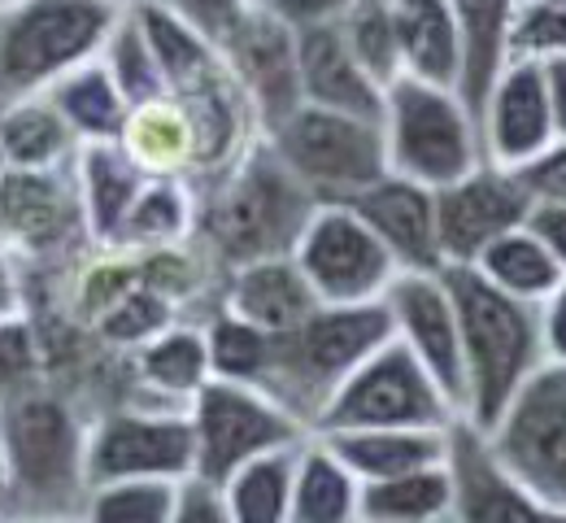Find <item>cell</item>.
I'll return each instance as SVG.
<instances>
[{
  "label": "cell",
  "instance_id": "6da1fadb",
  "mask_svg": "<svg viewBox=\"0 0 566 523\" xmlns=\"http://www.w3.org/2000/svg\"><path fill=\"white\" fill-rule=\"evenodd\" d=\"M87 406L44 375L0 406V475L9 523L74 520L87 493Z\"/></svg>",
  "mask_w": 566,
  "mask_h": 523
},
{
  "label": "cell",
  "instance_id": "9c48e42d",
  "mask_svg": "<svg viewBox=\"0 0 566 523\" xmlns=\"http://www.w3.org/2000/svg\"><path fill=\"white\" fill-rule=\"evenodd\" d=\"M192 423L179 406L123 397L87 419V484L109 480H192Z\"/></svg>",
  "mask_w": 566,
  "mask_h": 523
},
{
  "label": "cell",
  "instance_id": "cb8c5ba5",
  "mask_svg": "<svg viewBox=\"0 0 566 523\" xmlns=\"http://www.w3.org/2000/svg\"><path fill=\"white\" fill-rule=\"evenodd\" d=\"M71 179L78 192L83 227H87V244H118V231L127 223L148 175L114 140V145H78Z\"/></svg>",
  "mask_w": 566,
  "mask_h": 523
},
{
  "label": "cell",
  "instance_id": "11a10c76",
  "mask_svg": "<svg viewBox=\"0 0 566 523\" xmlns=\"http://www.w3.org/2000/svg\"><path fill=\"white\" fill-rule=\"evenodd\" d=\"M0 179H4V161H0Z\"/></svg>",
  "mask_w": 566,
  "mask_h": 523
},
{
  "label": "cell",
  "instance_id": "44dd1931",
  "mask_svg": "<svg viewBox=\"0 0 566 523\" xmlns=\"http://www.w3.org/2000/svg\"><path fill=\"white\" fill-rule=\"evenodd\" d=\"M123 372H127V397L188 410V401L210 384L201 318H179L153 341H144L140 349L123 354Z\"/></svg>",
  "mask_w": 566,
  "mask_h": 523
},
{
  "label": "cell",
  "instance_id": "f5cc1de1",
  "mask_svg": "<svg viewBox=\"0 0 566 523\" xmlns=\"http://www.w3.org/2000/svg\"><path fill=\"white\" fill-rule=\"evenodd\" d=\"M9 4H18V0H0V9H9Z\"/></svg>",
  "mask_w": 566,
  "mask_h": 523
},
{
  "label": "cell",
  "instance_id": "83f0119b",
  "mask_svg": "<svg viewBox=\"0 0 566 523\" xmlns=\"http://www.w3.org/2000/svg\"><path fill=\"white\" fill-rule=\"evenodd\" d=\"M44 101L57 109L74 145H114L123 136V123L132 109L127 96L118 92V83L101 66V57H92V62L74 66L71 75L57 79L44 92Z\"/></svg>",
  "mask_w": 566,
  "mask_h": 523
},
{
  "label": "cell",
  "instance_id": "1f68e13d",
  "mask_svg": "<svg viewBox=\"0 0 566 523\" xmlns=\"http://www.w3.org/2000/svg\"><path fill=\"white\" fill-rule=\"evenodd\" d=\"M471 271H480L496 293L532 301V305H541V301L549 297L566 280L563 271H558V262L549 258V249H545L527 227H514V231H505L501 240H493V244L475 258Z\"/></svg>",
  "mask_w": 566,
  "mask_h": 523
},
{
  "label": "cell",
  "instance_id": "e0dca14e",
  "mask_svg": "<svg viewBox=\"0 0 566 523\" xmlns=\"http://www.w3.org/2000/svg\"><path fill=\"white\" fill-rule=\"evenodd\" d=\"M444 475L453 523H554V511L496 462L484 432L467 419H453L444 432Z\"/></svg>",
  "mask_w": 566,
  "mask_h": 523
},
{
  "label": "cell",
  "instance_id": "e575fe53",
  "mask_svg": "<svg viewBox=\"0 0 566 523\" xmlns=\"http://www.w3.org/2000/svg\"><path fill=\"white\" fill-rule=\"evenodd\" d=\"M292 458L296 449H280L266 458H253L249 467L231 471L218 484V498L231 523H287L292 502Z\"/></svg>",
  "mask_w": 566,
  "mask_h": 523
},
{
  "label": "cell",
  "instance_id": "d6986e66",
  "mask_svg": "<svg viewBox=\"0 0 566 523\" xmlns=\"http://www.w3.org/2000/svg\"><path fill=\"white\" fill-rule=\"evenodd\" d=\"M345 206L375 231V240L388 249V258L397 262L401 275L444 271L440 240H436V192L431 188L388 170L384 179L361 188Z\"/></svg>",
  "mask_w": 566,
  "mask_h": 523
},
{
  "label": "cell",
  "instance_id": "d4e9b609",
  "mask_svg": "<svg viewBox=\"0 0 566 523\" xmlns=\"http://www.w3.org/2000/svg\"><path fill=\"white\" fill-rule=\"evenodd\" d=\"M401 75L458 87L462 83V31L449 0H392Z\"/></svg>",
  "mask_w": 566,
  "mask_h": 523
},
{
  "label": "cell",
  "instance_id": "f35d334b",
  "mask_svg": "<svg viewBox=\"0 0 566 523\" xmlns=\"http://www.w3.org/2000/svg\"><path fill=\"white\" fill-rule=\"evenodd\" d=\"M566 53V0H518L510 40H505V62L527 57V62H549Z\"/></svg>",
  "mask_w": 566,
  "mask_h": 523
},
{
  "label": "cell",
  "instance_id": "7bdbcfd3",
  "mask_svg": "<svg viewBox=\"0 0 566 523\" xmlns=\"http://www.w3.org/2000/svg\"><path fill=\"white\" fill-rule=\"evenodd\" d=\"M170 523H231L227 520V506L218 498V489L206 480H184L179 484V498H175V515Z\"/></svg>",
  "mask_w": 566,
  "mask_h": 523
},
{
  "label": "cell",
  "instance_id": "836d02e7",
  "mask_svg": "<svg viewBox=\"0 0 566 523\" xmlns=\"http://www.w3.org/2000/svg\"><path fill=\"white\" fill-rule=\"evenodd\" d=\"M370 523H444L449 520V475L444 462L406 471L392 480L361 484V515Z\"/></svg>",
  "mask_w": 566,
  "mask_h": 523
},
{
  "label": "cell",
  "instance_id": "8d00e7d4",
  "mask_svg": "<svg viewBox=\"0 0 566 523\" xmlns=\"http://www.w3.org/2000/svg\"><path fill=\"white\" fill-rule=\"evenodd\" d=\"M349 53L366 66V75L379 87L401 79V53H397V27H392V0H354L336 18Z\"/></svg>",
  "mask_w": 566,
  "mask_h": 523
},
{
  "label": "cell",
  "instance_id": "db71d44e",
  "mask_svg": "<svg viewBox=\"0 0 566 523\" xmlns=\"http://www.w3.org/2000/svg\"><path fill=\"white\" fill-rule=\"evenodd\" d=\"M554 523H566V515H554Z\"/></svg>",
  "mask_w": 566,
  "mask_h": 523
},
{
  "label": "cell",
  "instance_id": "ab89813d",
  "mask_svg": "<svg viewBox=\"0 0 566 523\" xmlns=\"http://www.w3.org/2000/svg\"><path fill=\"white\" fill-rule=\"evenodd\" d=\"M44 375H49V363H44V341H40L35 323L27 314L4 318L0 323V406L13 401L22 388H31Z\"/></svg>",
  "mask_w": 566,
  "mask_h": 523
},
{
  "label": "cell",
  "instance_id": "7a4b0ae2",
  "mask_svg": "<svg viewBox=\"0 0 566 523\" xmlns=\"http://www.w3.org/2000/svg\"><path fill=\"white\" fill-rule=\"evenodd\" d=\"M197 188V231L192 244L218 275L287 258L301 227L314 215V197L283 170L266 140H253L231 166L192 184Z\"/></svg>",
  "mask_w": 566,
  "mask_h": 523
},
{
  "label": "cell",
  "instance_id": "ee69618b",
  "mask_svg": "<svg viewBox=\"0 0 566 523\" xmlns=\"http://www.w3.org/2000/svg\"><path fill=\"white\" fill-rule=\"evenodd\" d=\"M354 0H258V9L275 13L287 27H318V22H336Z\"/></svg>",
  "mask_w": 566,
  "mask_h": 523
},
{
  "label": "cell",
  "instance_id": "4dcf8cb0",
  "mask_svg": "<svg viewBox=\"0 0 566 523\" xmlns=\"http://www.w3.org/2000/svg\"><path fill=\"white\" fill-rule=\"evenodd\" d=\"M197 231V188L188 179H144L140 197L118 231V244L132 253H161L192 244Z\"/></svg>",
  "mask_w": 566,
  "mask_h": 523
},
{
  "label": "cell",
  "instance_id": "74e56055",
  "mask_svg": "<svg viewBox=\"0 0 566 523\" xmlns=\"http://www.w3.org/2000/svg\"><path fill=\"white\" fill-rule=\"evenodd\" d=\"M101 66L109 71V79L118 83V92L127 96V105H140V101H153L166 92L161 83V71L153 62V49L144 40L136 13H118L105 49H101Z\"/></svg>",
  "mask_w": 566,
  "mask_h": 523
},
{
  "label": "cell",
  "instance_id": "f1b7e54d",
  "mask_svg": "<svg viewBox=\"0 0 566 523\" xmlns=\"http://www.w3.org/2000/svg\"><path fill=\"white\" fill-rule=\"evenodd\" d=\"M74 136L44 96L0 101V161L4 170H62L74 161Z\"/></svg>",
  "mask_w": 566,
  "mask_h": 523
},
{
  "label": "cell",
  "instance_id": "5bb4252c",
  "mask_svg": "<svg viewBox=\"0 0 566 523\" xmlns=\"http://www.w3.org/2000/svg\"><path fill=\"white\" fill-rule=\"evenodd\" d=\"M536 197L518 170L480 161L462 179L436 188V240L444 266H475V258L505 231L527 223Z\"/></svg>",
  "mask_w": 566,
  "mask_h": 523
},
{
  "label": "cell",
  "instance_id": "7402d4cb",
  "mask_svg": "<svg viewBox=\"0 0 566 523\" xmlns=\"http://www.w3.org/2000/svg\"><path fill=\"white\" fill-rule=\"evenodd\" d=\"M213 305L231 310L235 318L262 327L266 336L292 332L318 301L310 293V284L301 280L292 258H262L249 266H235L227 275H218V297Z\"/></svg>",
  "mask_w": 566,
  "mask_h": 523
},
{
  "label": "cell",
  "instance_id": "5b68a950",
  "mask_svg": "<svg viewBox=\"0 0 566 523\" xmlns=\"http://www.w3.org/2000/svg\"><path fill=\"white\" fill-rule=\"evenodd\" d=\"M379 132H384L388 170L423 184L431 192L484 161L480 118L458 87H440L410 75L392 79L384 87Z\"/></svg>",
  "mask_w": 566,
  "mask_h": 523
},
{
  "label": "cell",
  "instance_id": "b9f144b4",
  "mask_svg": "<svg viewBox=\"0 0 566 523\" xmlns=\"http://www.w3.org/2000/svg\"><path fill=\"white\" fill-rule=\"evenodd\" d=\"M518 175H523V184H527V192L536 201H563L566 206V140H554L549 149L541 153L532 166H523Z\"/></svg>",
  "mask_w": 566,
  "mask_h": 523
},
{
  "label": "cell",
  "instance_id": "c3c4849f",
  "mask_svg": "<svg viewBox=\"0 0 566 523\" xmlns=\"http://www.w3.org/2000/svg\"><path fill=\"white\" fill-rule=\"evenodd\" d=\"M545 71V96H549V114H554V136L566 140V53L541 62Z\"/></svg>",
  "mask_w": 566,
  "mask_h": 523
},
{
  "label": "cell",
  "instance_id": "60d3db41",
  "mask_svg": "<svg viewBox=\"0 0 566 523\" xmlns=\"http://www.w3.org/2000/svg\"><path fill=\"white\" fill-rule=\"evenodd\" d=\"M153 4H161L188 31H197L201 40H210L213 49L258 9V0H153Z\"/></svg>",
  "mask_w": 566,
  "mask_h": 523
},
{
  "label": "cell",
  "instance_id": "d590c367",
  "mask_svg": "<svg viewBox=\"0 0 566 523\" xmlns=\"http://www.w3.org/2000/svg\"><path fill=\"white\" fill-rule=\"evenodd\" d=\"M179 484L166 480H109L87 484L78 502V523H170Z\"/></svg>",
  "mask_w": 566,
  "mask_h": 523
},
{
  "label": "cell",
  "instance_id": "d6a6232c",
  "mask_svg": "<svg viewBox=\"0 0 566 523\" xmlns=\"http://www.w3.org/2000/svg\"><path fill=\"white\" fill-rule=\"evenodd\" d=\"M201 332H206V354H210V379L266 388V375L275 363V336L235 318L222 305H210L201 314Z\"/></svg>",
  "mask_w": 566,
  "mask_h": 523
},
{
  "label": "cell",
  "instance_id": "3957f363",
  "mask_svg": "<svg viewBox=\"0 0 566 523\" xmlns=\"http://www.w3.org/2000/svg\"><path fill=\"white\" fill-rule=\"evenodd\" d=\"M462 341V372H467V406L462 419L471 428H493L510 397L545 367L541 345V310L532 301L505 297L471 266L440 271Z\"/></svg>",
  "mask_w": 566,
  "mask_h": 523
},
{
  "label": "cell",
  "instance_id": "603a6c76",
  "mask_svg": "<svg viewBox=\"0 0 566 523\" xmlns=\"http://www.w3.org/2000/svg\"><path fill=\"white\" fill-rule=\"evenodd\" d=\"M118 149L127 153L148 179H188L192 184L201 170L197 123H192L188 105L170 92L127 109Z\"/></svg>",
  "mask_w": 566,
  "mask_h": 523
},
{
  "label": "cell",
  "instance_id": "484cf974",
  "mask_svg": "<svg viewBox=\"0 0 566 523\" xmlns=\"http://www.w3.org/2000/svg\"><path fill=\"white\" fill-rule=\"evenodd\" d=\"M357 515H361V480L323 437L310 432L292 458L287 523H357Z\"/></svg>",
  "mask_w": 566,
  "mask_h": 523
},
{
  "label": "cell",
  "instance_id": "7c38bea8",
  "mask_svg": "<svg viewBox=\"0 0 566 523\" xmlns=\"http://www.w3.org/2000/svg\"><path fill=\"white\" fill-rule=\"evenodd\" d=\"M310 284L318 305H361L384 301L392 280L401 275L375 231L349 206H314L287 253Z\"/></svg>",
  "mask_w": 566,
  "mask_h": 523
},
{
  "label": "cell",
  "instance_id": "7dc6e473",
  "mask_svg": "<svg viewBox=\"0 0 566 523\" xmlns=\"http://www.w3.org/2000/svg\"><path fill=\"white\" fill-rule=\"evenodd\" d=\"M27 314V271L0 249V323Z\"/></svg>",
  "mask_w": 566,
  "mask_h": 523
},
{
  "label": "cell",
  "instance_id": "f907efd6",
  "mask_svg": "<svg viewBox=\"0 0 566 523\" xmlns=\"http://www.w3.org/2000/svg\"><path fill=\"white\" fill-rule=\"evenodd\" d=\"M0 523H9V515H4V475H0Z\"/></svg>",
  "mask_w": 566,
  "mask_h": 523
},
{
  "label": "cell",
  "instance_id": "4316f807",
  "mask_svg": "<svg viewBox=\"0 0 566 523\" xmlns=\"http://www.w3.org/2000/svg\"><path fill=\"white\" fill-rule=\"evenodd\" d=\"M444 432L449 428H379V432H327L323 441L340 453V462L361 484H375L444 462Z\"/></svg>",
  "mask_w": 566,
  "mask_h": 523
},
{
  "label": "cell",
  "instance_id": "9a60e30c",
  "mask_svg": "<svg viewBox=\"0 0 566 523\" xmlns=\"http://www.w3.org/2000/svg\"><path fill=\"white\" fill-rule=\"evenodd\" d=\"M218 57L231 83L240 87L258 136L275 132L301 105V71H296V27L280 22L266 9H253L222 44Z\"/></svg>",
  "mask_w": 566,
  "mask_h": 523
},
{
  "label": "cell",
  "instance_id": "bcb514c9",
  "mask_svg": "<svg viewBox=\"0 0 566 523\" xmlns=\"http://www.w3.org/2000/svg\"><path fill=\"white\" fill-rule=\"evenodd\" d=\"M541 310V345H545V363L566 367V280L536 305Z\"/></svg>",
  "mask_w": 566,
  "mask_h": 523
},
{
  "label": "cell",
  "instance_id": "4fadbf2b",
  "mask_svg": "<svg viewBox=\"0 0 566 523\" xmlns=\"http://www.w3.org/2000/svg\"><path fill=\"white\" fill-rule=\"evenodd\" d=\"M0 249L27 275L57 271L87 249L71 166L62 170H4L0 179Z\"/></svg>",
  "mask_w": 566,
  "mask_h": 523
},
{
  "label": "cell",
  "instance_id": "2e32d148",
  "mask_svg": "<svg viewBox=\"0 0 566 523\" xmlns=\"http://www.w3.org/2000/svg\"><path fill=\"white\" fill-rule=\"evenodd\" d=\"M384 305H388L392 341H401L410 349V358L436 379V388L462 419V406H467L462 341H458V314H453V301H449L440 271L436 275H397L392 289L384 293Z\"/></svg>",
  "mask_w": 566,
  "mask_h": 523
},
{
  "label": "cell",
  "instance_id": "52a82bcc",
  "mask_svg": "<svg viewBox=\"0 0 566 523\" xmlns=\"http://www.w3.org/2000/svg\"><path fill=\"white\" fill-rule=\"evenodd\" d=\"M262 140L318 206H345L388 175L384 132L375 118L296 105Z\"/></svg>",
  "mask_w": 566,
  "mask_h": 523
},
{
  "label": "cell",
  "instance_id": "681fc988",
  "mask_svg": "<svg viewBox=\"0 0 566 523\" xmlns=\"http://www.w3.org/2000/svg\"><path fill=\"white\" fill-rule=\"evenodd\" d=\"M118 13H132V9H140V4H148V0H109Z\"/></svg>",
  "mask_w": 566,
  "mask_h": 523
},
{
  "label": "cell",
  "instance_id": "ffe728a7",
  "mask_svg": "<svg viewBox=\"0 0 566 523\" xmlns=\"http://www.w3.org/2000/svg\"><path fill=\"white\" fill-rule=\"evenodd\" d=\"M296 71H301V105L379 123L384 87L366 75V66L349 53L336 22L296 31Z\"/></svg>",
  "mask_w": 566,
  "mask_h": 523
},
{
  "label": "cell",
  "instance_id": "ba28073f",
  "mask_svg": "<svg viewBox=\"0 0 566 523\" xmlns=\"http://www.w3.org/2000/svg\"><path fill=\"white\" fill-rule=\"evenodd\" d=\"M188 423H192V453H197L192 475L213 489L231 471L249 467L253 458L296 449L310 437V428L292 410H283L266 388L227 384V379H210L188 401Z\"/></svg>",
  "mask_w": 566,
  "mask_h": 523
},
{
  "label": "cell",
  "instance_id": "30bf717a",
  "mask_svg": "<svg viewBox=\"0 0 566 523\" xmlns=\"http://www.w3.org/2000/svg\"><path fill=\"white\" fill-rule=\"evenodd\" d=\"M458 415L436 379L401 341L379 345L323 406L314 432H379V428H449Z\"/></svg>",
  "mask_w": 566,
  "mask_h": 523
},
{
  "label": "cell",
  "instance_id": "6f0895ef",
  "mask_svg": "<svg viewBox=\"0 0 566 523\" xmlns=\"http://www.w3.org/2000/svg\"><path fill=\"white\" fill-rule=\"evenodd\" d=\"M444 523H453V520H444Z\"/></svg>",
  "mask_w": 566,
  "mask_h": 523
},
{
  "label": "cell",
  "instance_id": "9f6ffc18",
  "mask_svg": "<svg viewBox=\"0 0 566 523\" xmlns=\"http://www.w3.org/2000/svg\"><path fill=\"white\" fill-rule=\"evenodd\" d=\"M357 523H370V520H357Z\"/></svg>",
  "mask_w": 566,
  "mask_h": 523
},
{
  "label": "cell",
  "instance_id": "ac0fdd59",
  "mask_svg": "<svg viewBox=\"0 0 566 523\" xmlns=\"http://www.w3.org/2000/svg\"><path fill=\"white\" fill-rule=\"evenodd\" d=\"M554 140L558 136H554V114H549L541 62L510 57L496 71L493 87L484 92V105H480L484 161H493L501 170H523Z\"/></svg>",
  "mask_w": 566,
  "mask_h": 523
},
{
  "label": "cell",
  "instance_id": "f6af8a7d",
  "mask_svg": "<svg viewBox=\"0 0 566 523\" xmlns=\"http://www.w3.org/2000/svg\"><path fill=\"white\" fill-rule=\"evenodd\" d=\"M523 227L549 249V258L558 262V271L566 275V206L563 201H536Z\"/></svg>",
  "mask_w": 566,
  "mask_h": 523
},
{
  "label": "cell",
  "instance_id": "f546056e",
  "mask_svg": "<svg viewBox=\"0 0 566 523\" xmlns=\"http://www.w3.org/2000/svg\"><path fill=\"white\" fill-rule=\"evenodd\" d=\"M458 31H462V101L475 109L484 105V92L493 87L496 71L505 66V40H510V22L518 0H449Z\"/></svg>",
  "mask_w": 566,
  "mask_h": 523
},
{
  "label": "cell",
  "instance_id": "8992f818",
  "mask_svg": "<svg viewBox=\"0 0 566 523\" xmlns=\"http://www.w3.org/2000/svg\"><path fill=\"white\" fill-rule=\"evenodd\" d=\"M114 22L109 0H18L0 9V101L44 96L74 66L101 57Z\"/></svg>",
  "mask_w": 566,
  "mask_h": 523
},
{
  "label": "cell",
  "instance_id": "816d5d0a",
  "mask_svg": "<svg viewBox=\"0 0 566 523\" xmlns=\"http://www.w3.org/2000/svg\"><path fill=\"white\" fill-rule=\"evenodd\" d=\"M35 523H78V520H35Z\"/></svg>",
  "mask_w": 566,
  "mask_h": 523
},
{
  "label": "cell",
  "instance_id": "277c9868",
  "mask_svg": "<svg viewBox=\"0 0 566 523\" xmlns=\"http://www.w3.org/2000/svg\"><path fill=\"white\" fill-rule=\"evenodd\" d=\"M388 341H392V323L384 301L314 305L292 332L275 336L266 393L314 432V419L323 415L332 393Z\"/></svg>",
  "mask_w": 566,
  "mask_h": 523
},
{
  "label": "cell",
  "instance_id": "8fae6325",
  "mask_svg": "<svg viewBox=\"0 0 566 523\" xmlns=\"http://www.w3.org/2000/svg\"><path fill=\"white\" fill-rule=\"evenodd\" d=\"M496 462L554 515H566V367L545 363L484 428Z\"/></svg>",
  "mask_w": 566,
  "mask_h": 523
}]
</instances>
